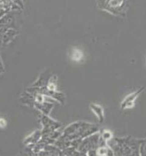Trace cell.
Masks as SVG:
<instances>
[{"mask_svg": "<svg viewBox=\"0 0 146 156\" xmlns=\"http://www.w3.org/2000/svg\"><path fill=\"white\" fill-rule=\"evenodd\" d=\"M98 131L99 128L96 124L85 122H75L66 127L58 139L72 141L77 138H84Z\"/></svg>", "mask_w": 146, "mask_h": 156, "instance_id": "cell-1", "label": "cell"}, {"mask_svg": "<svg viewBox=\"0 0 146 156\" xmlns=\"http://www.w3.org/2000/svg\"><path fill=\"white\" fill-rule=\"evenodd\" d=\"M106 143L113 149L114 155L139 156V146L141 143V139L134 138L132 136H113Z\"/></svg>", "mask_w": 146, "mask_h": 156, "instance_id": "cell-2", "label": "cell"}, {"mask_svg": "<svg viewBox=\"0 0 146 156\" xmlns=\"http://www.w3.org/2000/svg\"><path fill=\"white\" fill-rule=\"evenodd\" d=\"M127 0H98V7L115 15H126Z\"/></svg>", "mask_w": 146, "mask_h": 156, "instance_id": "cell-3", "label": "cell"}, {"mask_svg": "<svg viewBox=\"0 0 146 156\" xmlns=\"http://www.w3.org/2000/svg\"><path fill=\"white\" fill-rule=\"evenodd\" d=\"M40 122L43 125V129L41 130L42 131V135H47L50 132L53 131V130H56L58 129L60 127L62 126V123L61 122H58L54 121L53 119H51L50 117L47 115H44L43 113L40 114Z\"/></svg>", "mask_w": 146, "mask_h": 156, "instance_id": "cell-4", "label": "cell"}, {"mask_svg": "<svg viewBox=\"0 0 146 156\" xmlns=\"http://www.w3.org/2000/svg\"><path fill=\"white\" fill-rule=\"evenodd\" d=\"M144 87L140 88L136 91L131 93V94H129L127 97L125 98L124 100L121 103V108L122 109H126V108H132V107H134L136 98L144 91Z\"/></svg>", "mask_w": 146, "mask_h": 156, "instance_id": "cell-5", "label": "cell"}, {"mask_svg": "<svg viewBox=\"0 0 146 156\" xmlns=\"http://www.w3.org/2000/svg\"><path fill=\"white\" fill-rule=\"evenodd\" d=\"M53 105H54L53 102H50V101H48V100H44L43 102H35L33 107H36L37 110L40 111V113H43L44 115H49L50 114L52 108H53Z\"/></svg>", "mask_w": 146, "mask_h": 156, "instance_id": "cell-6", "label": "cell"}, {"mask_svg": "<svg viewBox=\"0 0 146 156\" xmlns=\"http://www.w3.org/2000/svg\"><path fill=\"white\" fill-rule=\"evenodd\" d=\"M41 137H42V131L41 130H36L24 139V144H25V146H28L31 150L35 146V145L38 142Z\"/></svg>", "mask_w": 146, "mask_h": 156, "instance_id": "cell-7", "label": "cell"}, {"mask_svg": "<svg viewBox=\"0 0 146 156\" xmlns=\"http://www.w3.org/2000/svg\"><path fill=\"white\" fill-rule=\"evenodd\" d=\"M50 74L49 71H45V72H43L38 79L36 80V82H35L31 86H35V87H43V86H46L48 84L49 80L50 78Z\"/></svg>", "mask_w": 146, "mask_h": 156, "instance_id": "cell-8", "label": "cell"}, {"mask_svg": "<svg viewBox=\"0 0 146 156\" xmlns=\"http://www.w3.org/2000/svg\"><path fill=\"white\" fill-rule=\"evenodd\" d=\"M89 108L90 110L96 115V116L97 117L98 121L100 123H102L105 120V115H104V109L103 107L97 104H95V103H90L89 104Z\"/></svg>", "mask_w": 146, "mask_h": 156, "instance_id": "cell-9", "label": "cell"}, {"mask_svg": "<svg viewBox=\"0 0 146 156\" xmlns=\"http://www.w3.org/2000/svg\"><path fill=\"white\" fill-rule=\"evenodd\" d=\"M19 35V31L14 29H8L3 34V44L6 45L10 42H12L14 37Z\"/></svg>", "mask_w": 146, "mask_h": 156, "instance_id": "cell-10", "label": "cell"}, {"mask_svg": "<svg viewBox=\"0 0 146 156\" xmlns=\"http://www.w3.org/2000/svg\"><path fill=\"white\" fill-rule=\"evenodd\" d=\"M75 156V155H82V154L78 151L76 148L73 146H68L65 149L61 150L60 156Z\"/></svg>", "mask_w": 146, "mask_h": 156, "instance_id": "cell-11", "label": "cell"}, {"mask_svg": "<svg viewBox=\"0 0 146 156\" xmlns=\"http://www.w3.org/2000/svg\"><path fill=\"white\" fill-rule=\"evenodd\" d=\"M83 57V53L82 51H81L80 50H75V51H72L71 52V58L75 61H79L80 59H82Z\"/></svg>", "mask_w": 146, "mask_h": 156, "instance_id": "cell-12", "label": "cell"}, {"mask_svg": "<svg viewBox=\"0 0 146 156\" xmlns=\"http://www.w3.org/2000/svg\"><path fill=\"white\" fill-rule=\"evenodd\" d=\"M139 155L146 156V137L141 139V143L139 146Z\"/></svg>", "mask_w": 146, "mask_h": 156, "instance_id": "cell-13", "label": "cell"}, {"mask_svg": "<svg viewBox=\"0 0 146 156\" xmlns=\"http://www.w3.org/2000/svg\"><path fill=\"white\" fill-rule=\"evenodd\" d=\"M100 136H101V138L104 140V141H106V142H108L112 137H113V134H112V132L111 131H109V130H104L101 134H100Z\"/></svg>", "mask_w": 146, "mask_h": 156, "instance_id": "cell-14", "label": "cell"}, {"mask_svg": "<svg viewBox=\"0 0 146 156\" xmlns=\"http://www.w3.org/2000/svg\"><path fill=\"white\" fill-rule=\"evenodd\" d=\"M4 72H5V68H4V66H0V75H2Z\"/></svg>", "mask_w": 146, "mask_h": 156, "instance_id": "cell-15", "label": "cell"}, {"mask_svg": "<svg viewBox=\"0 0 146 156\" xmlns=\"http://www.w3.org/2000/svg\"><path fill=\"white\" fill-rule=\"evenodd\" d=\"M0 66H3V61L1 59V57H0Z\"/></svg>", "mask_w": 146, "mask_h": 156, "instance_id": "cell-16", "label": "cell"}]
</instances>
